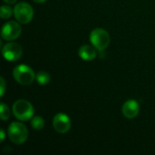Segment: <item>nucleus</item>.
<instances>
[{"instance_id":"a211bd4d","label":"nucleus","mask_w":155,"mask_h":155,"mask_svg":"<svg viewBox=\"0 0 155 155\" xmlns=\"http://www.w3.org/2000/svg\"><path fill=\"white\" fill-rule=\"evenodd\" d=\"M34 2H35V3H38V4H41V3H44V2H45L46 0H33Z\"/></svg>"},{"instance_id":"f3484780","label":"nucleus","mask_w":155,"mask_h":155,"mask_svg":"<svg viewBox=\"0 0 155 155\" xmlns=\"http://www.w3.org/2000/svg\"><path fill=\"white\" fill-rule=\"evenodd\" d=\"M6 4H9V5H13L16 2V0H4Z\"/></svg>"},{"instance_id":"1a4fd4ad","label":"nucleus","mask_w":155,"mask_h":155,"mask_svg":"<svg viewBox=\"0 0 155 155\" xmlns=\"http://www.w3.org/2000/svg\"><path fill=\"white\" fill-rule=\"evenodd\" d=\"M140 112V105L135 100H128L122 107V113L127 119L135 118Z\"/></svg>"},{"instance_id":"dca6fc26","label":"nucleus","mask_w":155,"mask_h":155,"mask_svg":"<svg viewBox=\"0 0 155 155\" xmlns=\"http://www.w3.org/2000/svg\"><path fill=\"white\" fill-rule=\"evenodd\" d=\"M0 135H1V141L0 142H4V140H5V132H4L3 129L0 132Z\"/></svg>"},{"instance_id":"0eeeda50","label":"nucleus","mask_w":155,"mask_h":155,"mask_svg":"<svg viewBox=\"0 0 155 155\" xmlns=\"http://www.w3.org/2000/svg\"><path fill=\"white\" fill-rule=\"evenodd\" d=\"M2 54L4 58L7 61L14 62L18 60L23 54V49L17 43H8L5 45L2 48Z\"/></svg>"},{"instance_id":"9b49d317","label":"nucleus","mask_w":155,"mask_h":155,"mask_svg":"<svg viewBox=\"0 0 155 155\" xmlns=\"http://www.w3.org/2000/svg\"><path fill=\"white\" fill-rule=\"evenodd\" d=\"M35 79L37 81V83L41 85H45L47 84L50 80H51V77H50V74L45 71H41L39 73L36 74L35 75Z\"/></svg>"},{"instance_id":"f8f14e48","label":"nucleus","mask_w":155,"mask_h":155,"mask_svg":"<svg viewBox=\"0 0 155 155\" xmlns=\"http://www.w3.org/2000/svg\"><path fill=\"white\" fill-rule=\"evenodd\" d=\"M31 126L35 130H42L45 127V121L41 116H34L31 119Z\"/></svg>"},{"instance_id":"4468645a","label":"nucleus","mask_w":155,"mask_h":155,"mask_svg":"<svg viewBox=\"0 0 155 155\" xmlns=\"http://www.w3.org/2000/svg\"><path fill=\"white\" fill-rule=\"evenodd\" d=\"M0 115H1V119L3 121H6L9 119L10 117V111L9 108L7 107V105H5V104L1 103V112H0Z\"/></svg>"},{"instance_id":"39448f33","label":"nucleus","mask_w":155,"mask_h":155,"mask_svg":"<svg viewBox=\"0 0 155 155\" xmlns=\"http://www.w3.org/2000/svg\"><path fill=\"white\" fill-rule=\"evenodd\" d=\"M14 15L15 19L20 24H28L34 16L33 7L26 2L17 3L14 8Z\"/></svg>"},{"instance_id":"423d86ee","label":"nucleus","mask_w":155,"mask_h":155,"mask_svg":"<svg viewBox=\"0 0 155 155\" xmlns=\"http://www.w3.org/2000/svg\"><path fill=\"white\" fill-rule=\"evenodd\" d=\"M21 33H22L21 25L15 21H9L5 23L2 27L1 36L3 39L6 41H13L18 38Z\"/></svg>"},{"instance_id":"20e7f679","label":"nucleus","mask_w":155,"mask_h":155,"mask_svg":"<svg viewBox=\"0 0 155 155\" xmlns=\"http://www.w3.org/2000/svg\"><path fill=\"white\" fill-rule=\"evenodd\" d=\"M90 41L98 51H104L110 44V35L103 28H95L90 34Z\"/></svg>"},{"instance_id":"f03ea898","label":"nucleus","mask_w":155,"mask_h":155,"mask_svg":"<svg viewBox=\"0 0 155 155\" xmlns=\"http://www.w3.org/2000/svg\"><path fill=\"white\" fill-rule=\"evenodd\" d=\"M7 134L11 142L15 144H22L28 138L27 128L25 124L18 122H13L9 125Z\"/></svg>"},{"instance_id":"7ed1b4c3","label":"nucleus","mask_w":155,"mask_h":155,"mask_svg":"<svg viewBox=\"0 0 155 155\" xmlns=\"http://www.w3.org/2000/svg\"><path fill=\"white\" fill-rule=\"evenodd\" d=\"M15 80L22 85H29L35 79V74L31 67L25 64L17 65L13 71Z\"/></svg>"},{"instance_id":"f257e3e1","label":"nucleus","mask_w":155,"mask_h":155,"mask_svg":"<svg viewBox=\"0 0 155 155\" xmlns=\"http://www.w3.org/2000/svg\"><path fill=\"white\" fill-rule=\"evenodd\" d=\"M15 117L22 122L29 121L34 115V107L26 100H17L12 107Z\"/></svg>"},{"instance_id":"9d476101","label":"nucleus","mask_w":155,"mask_h":155,"mask_svg":"<svg viewBox=\"0 0 155 155\" xmlns=\"http://www.w3.org/2000/svg\"><path fill=\"white\" fill-rule=\"evenodd\" d=\"M96 48L95 47H93L91 45H84L83 46H81L78 50V54L79 56L83 59V60H85V61H92L94 60L96 55H97V53H96Z\"/></svg>"},{"instance_id":"6e6552de","label":"nucleus","mask_w":155,"mask_h":155,"mask_svg":"<svg viewBox=\"0 0 155 155\" xmlns=\"http://www.w3.org/2000/svg\"><path fill=\"white\" fill-rule=\"evenodd\" d=\"M53 125L54 130L59 134H65L71 128V121L68 115L64 114H57L53 120Z\"/></svg>"},{"instance_id":"2eb2a0df","label":"nucleus","mask_w":155,"mask_h":155,"mask_svg":"<svg viewBox=\"0 0 155 155\" xmlns=\"http://www.w3.org/2000/svg\"><path fill=\"white\" fill-rule=\"evenodd\" d=\"M0 85H1V87H0V95L3 96L4 94H5V82L3 77L0 78Z\"/></svg>"},{"instance_id":"ddd939ff","label":"nucleus","mask_w":155,"mask_h":155,"mask_svg":"<svg viewBox=\"0 0 155 155\" xmlns=\"http://www.w3.org/2000/svg\"><path fill=\"white\" fill-rule=\"evenodd\" d=\"M12 8L8 5H2L0 9V15L3 19H7L12 15Z\"/></svg>"}]
</instances>
